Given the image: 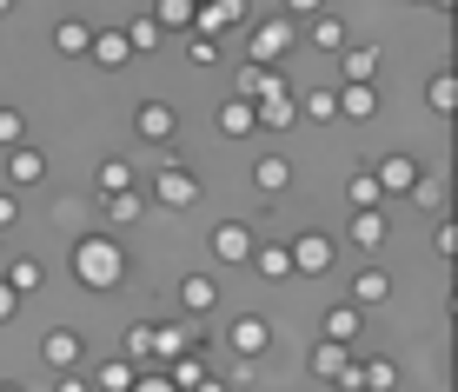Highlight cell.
I'll list each match as a JSON object with an SVG mask.
<instances>
[{
  "instance_id": "1",
  "label": "cell",
  "mask_w": 458,
  "mask_h": 392,
  "mask_svg": "<svg viewBox=\"0 0 458 392\" xmlns=\"http://www.w3.org/2000/svg\"><path fill=\"white\" fill-rule=\"evenodd\" d=\"M73 279H81L87 293H114L126 279V246L114 233H87V240L73 246Z\"/></svg>"
},
{
  "instance_id": "2",
  "label": "cell",
  "mask_w": 458,
  "mask_h": 392,
  "mask_svg": "<svg viewBox=\"0 0 458 392\" xmlns=\"http://www.w3.org/2000/svg\"><path fill=\"white\" fill-rule=\"evenodd\" d=\"M286 47H293V21H286V13L259 21V27H252V67H279V60H286Z\"/></svg>"
},
{
  "instance_id": "3",
  "label": "cell",
  "mask_w": 458,
  "mask_h": 392,
  "mask_svg": "<svg viewBox=\"0 0 458 392\" xmlns=\"http://www.w3.org/2000/svg\"><path fill=\"white\" fill-rule=\"evenodd\" d=\"M153 193H160L166 207H193V200H199L193 166H180V153H173V147H166V166H160V180H153Z\"/></svg>"
},
{
  "instance_id": "4",
  "label": "cell",
  "mask_w": 458,
  "mask_h": 392,
  "mask_svg": "<svg viewBox=\"0 0 458 392\" xmlns=\"http://www.w3.org/2000/svg\"><path fill=\"white\" fill-rule=\"evenodd\" d=\"M133 133H140V140H153V147H166V140L180 133V114H173V100H140Z\"/></svg>"
},
{
  "instance_id": "5",
  "label": "cell",
  "mask_w": 458,
  "mask_h": 392,
  "mask_svg": "<svg viewBox=\"0 0 458 392\" xmlns=\"http://www.w3.org/2000/svg\"><path fill=\"white\" fill-rule=\"evenodd\" d=\"M207 246H213L219 266H240V260H252V226H246V219H219Z\"/></svg>"
},
{
  "instance_id": "6",
  "label": "cell",
  "mask_w": 458,
  "mask_h": 392,
  "mask_svg": "<svg viewBox=\"0 0 458 392\" xmlns=\"http://www.w3.org/2000/svg\"><path fill=\"white\" fill-rule=\"evenodd\" d=\"M312 372H319V379H333L339 392H359V379H352V353H345L339 339H319V346H312Z\"/></svg>"
},
{
  "instance_id": "7",
  "label": "cell",
  "mask_w": 458,
  "mask_h": 392,
  "mask_svg": "<svg viewBox=\"0 0 458 392\" xmlns=\"http://www.w3.org/2000/svg\"><path fill=\"white\" fill-rule=\"evenodd\" d=\"M286 253H293V273H326L339 260V246H333V233H299Z\"/></svg>"
},
{
  "instance_id": "8",
  "label": "cell",
  "mask_w": 458,
  "mask_h": 392,
  "mask_svg": "<svg viewBox=\"0 0 458 392\" xmlns=\"http://www.w3.org/2000/svg\"><path fill=\"white\" fill-rule=\"evenodd\" d=\"M372 180H378V193H412V186L425 180L419 174V160H405V153H386V160H372Z\"/></svg>"
},
{
  "instance_id": "9",
  "label": "cell",
  "mask_w": 458,
  "mask_h": 392,
  "mask_svg": "<svg viewBox=\"0 0 458 392\" xmlns=\"http://www.w3.org/2000/svg\"><path fill=\"white\" fill-rule=\"evenodd\" d=\"M246 21V0H199L193 7V34H226V27H240Z\"/></svg>"
},
{
  "instance_id": "10",
  "label": "cell",
  "mask_w": 458,
  "mask_h": 392,
  "mask_svg": "<svg viewBox=\"0 0 458 392\" xmlns=\"http://www.w3.org/2000/svg\"><path fill=\"white\" fill-rule=\"evenodd\" d=\"M386 240H392V219L378 207H352V246H359V253H378Z\"/></svg>"
},
{
  "instance_id": "11",
  "label": "cell",
  "mask_w": 458,
  "mask_h": 392,
  "mask_svg": "<svg viewBox=\"0 0 458 392\" xmlns=\"http://www.w3.org/2000/svg\"><path fill=\"white\" fill-rule=\"evenodd\" d=\"M252 120L266 133H286V127H299V100L293 93H266V100H252Z\"/></svg>"
},
{
  "instance_id": "12",
  "label": "cell",
  "mask_w": 458,
  "mask_h": 392,
  "mask_svg": "<svg viewBox=\"0 0 458 392\" xmlns=\"http://www.w3.org/2000/svg\"><path fill=\"white\" fill-rule=\"evenodd\" d=\"M40 359L54 372H73V366H81V333H73V326H54V333L40 339Z\"/></svg>"
},
{
  "instance_id": "13",
  "label": "cell",
  "mask_w": 458,
  "mask_h": 392,
  "mask_svg": "<svg viewBox=\"0 0 458 392\" xmlns=\"http://www.w3.org/2000/svg\"><path fill=\"white\" fill-rule=\"evenodd\" d=\"M266 346H273V326H266L259 312H240V320H233V353H240V359H259Z\"/></svg>"
},
{
  "instance_id": "14",
  "label": "cell",
  "mask_w": 458,
  "mask_h": 392,
  "mask_svg": "<svg viewBox=\"0 0 458 392\" xmlns=\"http://www.w3.org/2000/svg\"><path fill=\"white\" fill-rule=\"evenodd\" d=\"M266 93H293L286 73H279V67H252V60H246V67H240V93H233V100H266Z\"/></svg>"
},
{
  "instance_id": "15",
  "label": "cell",
  "mask_w": 458,
  "mask_h": 392,
  "mask_svg": "<svg viewBox=\"0 0 458 392\" xmlns=\"http://www.w3.org/2000/svg\"><path fill=\"white\" fill-rule=\"evenodd\" d=\"M87 60H93V67H126V60H133V47H126L120 27H106V34L87 40Z\"/></svg>"
},
{
  "instance_id": "16",
  "label": "cell",
  "mask_w": 458,
  "mask_h": 392,
  "mask_svg": "<svg viewBox=\"0 0 458 392\" xmlns=\"http://www.w3.org/2000/svg\"><path fill=\"white\" fill-rule=\"evenodd\" d=\"M7 174H13V193H21V186H40V180H47V153L7 147Z\"/></svg>"
},
{
  "instance_id": "17",
  "label": "cell",
  "mask_w": 458,
  "mask_h": 392,
  "mask_svg": "<svg viewBox=\"0 0 458 392\" xmlns=\"http://www.w3.org/2000/svg\"><path fill=\"white\" fill-rule=\"evenodd\" d=\"M207 372H213V366H207V346H193V353H180V359H166V379H173V386H180V392H193L199 379H207Z\"/></svg>"
},
{
  "instance_id": "18",
  "label": "cell",
  "mask_w": 458,
  "mask_h": 392,
  "mask_svg": "<svg viewBox=\"0 0 458 392\" xmlns=\"http://www.w3.org/2000/svg\"><path fill=\"white\" fill-rule=\"evenodd\" d=\"M339 114H345V120H372V114H378V87L345 81V87H339Z\"/></svg>"
},
{
  "instance_id": "19",
  "label": "cell",
  "mask_w": 458,
  "mask_h": 392,
  "mask_svg": "<svg viewBox=\"0 0 458 392\" xmlns=\"http://www.w3.org/2000/svg\"><path fill=\"white\" fill-rule=\"evenodd\" d=\"M180 306H186V312H213V306H219L213 273H186V279H180Z\"/></svg>"
},
{
  "instance_id": "20",
  "label": "cell",
  "mask_w": 458,
  "mask_h": 392,
  "mask_svg": "<svg viewBox=\"0 0 458 392\" xmlns=\"http://www.w3.org/2000/svg\"><path fill=\"white\" fill-rule=\"evenodd\" d=\"M252 186H259V193H286V186H293L286 153H259V166H252Z\"/></svg>"
},
{
  "instance_id": "21",
  "label": "cell",
  "mask_w": 458,
  "mask_h": 392,
  "mask_svg": "<svg viewBox=\"0 0 458 392\" xmlns=\"http://www.w3.org/2000/svg\"><path fill=\"white\" fill-rule=\"evenodd\" d=\"M392 300V279H386V266H366V273L352 279V306H386Z\"/></svg>"
},
{
  "instance_id": "22",
  "label": "cell",
  "mask_w": 458,
  "mask_h": 392,
  "mask_svg": "<svg viewBox=\"0 0 458 392\" xmlns=\"http://www.w3.org/2000/svg\"><path fill=\"white\" fill-rule=\"evenodd\" d=\"M160 34H193V0H153Z\"/></svg>"
},
{
  "instance_id": "23",
  "label": "cell",
  "mask_w": 458,
  "mask_h": 392,
  "mask_svg": "<svg viewBox=\"0 0 458 392\" xmlns=\"http://www.w3.org/2000/svg\"><path fill=\"white\" fill-rule=\"evenodd\" d=\"M352 379H359V392H392L399 386V366L392 359H366V366H352Z\"/></svg>"
},
{
  "instance_id": "24",
  "label": "cell",
  "mask_w": 458,
  "mask_h": 392,
  "mask_svg": "<svg viewBox=\"0 0 458 392\" xmlns=\"http://www.w3.org/2000/svg\"><path fill=\"white\" fill-rule=\"evenodd\" d=\"M252 273L259 279H293V253L286 246H252Z\"/></svg>"
},
{
  "instance_id": "25",
  "label": "cell",
  "mask_w": 458,
  "mask_h": 392,
  "mask_svg": "<svg viewBox=\"0 0 458 392\" xmlns=\"http://www.w3.org/2000/svg\"><path fill=\"white\" fill-rule=\"evenodd\" d=\"M199 339L186 333V326H153V359H180V353H193Z\"/></svg>"
},
{
  "instance_id": "26",
  "label": "cell",
  "mask_w": 458,
  "mask_h": 392,
  "mask_svg": "<svg viewBox=\"0 0 458 392\" xmlns=\"http://www.w3.org/2000/svg\"><path fill=\"white\" fill-rule=\"evenodd\" d=\"M359 326H366V306H333L326 312V339H339V346L359 339Z\"/></svg>"
},
{
  "instance_id": "27",
  "label": "cell",
  "mask_w": 458,
  "mask_h": 392,
  "mask_svg": "<svg viewBox=\"0 0 458 392\" xmlns=\"http://www.w3.org/2000/svg\"><path fill=\"white\" fill-rule=\"evenodd\" d=\"M339 54H345V81H378V47H339Z\"/></svg>"
},
{
  "instance_id": "28",
  "label": "cell",
  "mask_w": 458,
  "mask_h": 392,
  "mask_svg": "<svg viewBox=\"0 0 458 392\" xmlns=\"http://www.w3.org/2000/svg\"><path fill=\"white\" fill-rule=\"evenodd\" d=\"M120 34H126L133 54H160V47H166V34H160V21H153V13H147V21H133V27H120Z\"/></svg>"
},
{
  "instance_id": "29",
  "label": "cell",
  "mask_w": 458,
  "mask_h": 392,
  "mask_svg": "<svg viewBox=\"0 0 458 392\" xmlns=\"http://www.w3.org/2000/svg\"><path fill=\"white\" fill-rule=\"evenodd\" d=\"M259 120H252V100H226L219 107V133H233V140H246Z\"/></svg>"
},
{
  "instance_id": "30",
  "label": "cell",
  "mask_w": 458,
  "mask_h": 392,
  "mask_svg": "<svg viewBox=\"0 0 458 392\" xmlns=\"http://www.w3.org/2000/svg\"><path fill=\"white\" fill-rule=\"evenodd\" d=\"M378 200H386V193H378V180H372V166H359V174H352V180H345V207H378Z\"/></svg>"
},
{
  "instance_id": "31",
  "label": "cell",
  "mask_w": 458,
  "mask_h": 392,
  "mask_svg": "<svg viewBox=\"0 0 458 392\" xmlns=\"http://www.w3.org/2000/svg\"><path fill=\"white\" fill-rule=\"evenodd\" d=\"M87 40H93L87 21H60V27H54V47H60V54H73V60L87 54Z\"/></svg>"
},
{
  "instance_id": "32",
  "label": "cell",
  "mask_w": 458,
  "mask_h": 392,
  "mask_svg": "<svg viewBox=\"0 0 458 392\" xmlns=\"http://www.w3.org/2000/svg\"><path fill=\"white\" fill-rule=\"evenodd\" d=\"M93 180H100V200L106 193H133V166H126V160H100V174H93Z\"/></svg>"
},
{
  "instance_id": "33",
  "label": "cell",
  "mask_w": 458,
  "mask_h": 392,
  "mask_svg": "<svg viewBox=\"0 0 458 392\" xmlns=\"http://www.w3.org/2000/svg\"><path fill=\"white\" fill-rule=\"evenodd\" d=\"M425 100H432L438 114H452V107H458V73H452V67H445V73H432V87H425Z\"/></svg>"
},
{
  "instance_id": "34",
  "label": "cell",
  "mask_w": 458,
  "mask_h": 392,
  "mask_svg": "<svg viewBox=\"0 0 458 392\" xmlns=\"http://www.w3.org/2000/svg\"><path fill=\"white\" fill-rule=\"evenodd\" d=\"M140 207H147L140 193H106V200H100V213L114 219V226H126V219H140Z\"/></svg>"
},
{
  "instance_id": "35",
  "label": "cell",
  "mask_w": 458,
  "mask_h": 392,
  "mask_svg": "<svg viewBox=\"0 0 458 392\" xmlns=\"http://www.w3.org/2000/svg\"><path fill=\"white\" fill-rule=\"evenodd\" d=\"M312 47H319V54H339V47H345V27L333 21V13H319V21H312Z\"/></svg>"
},
{
  "instance_id": "36",
  "label": "cell",
  "mask_w": 458,
  "mask_h": 392,
  "mask_svg": "<svg viewBox=\"0 0 458 392\" xmlns=\"http://www.w3.org/2000/svg\"><path fill=\"white\" fill-rule=\"evenodd\" d=\"M40 279H47V273H40V260H13L7 286H13V293H21V300H27V293H40Z\"/></svg>"
},
{
  "instance_id": "37",
  "label": "cell",
  "mask_w": 458,
  "mask_h": 392,
  "mask_svg": "<svg viewBox=\"0 0 458 392\" xmlns=\"http://www.w3.org/2000/svg\"><path fill=\"white\" fill-rule=\"evenodd\" d=\"M133 359H106V366H100V392H126V386H133Z\"/></svg>"
},
{
  "instance_id": "38",
  "label": "cell",
  "mask_w": 458,
  "mask_h": 392,
  "mask_svg": "<svg viewBox=\"0 0 458 392\" xmlns=\"http://www.w3.org/2000/svg\"><path fill=\"white\" fill-rule=\"evenodd\" d=\"M186 40V60H193V67H219V40L213 34H180Z\"/></svg>"
},
{
  "instance_id": "39",
  "label": "cell",
  "mask_w": 458,
  "mask_h": 392,
  "mask_svg": "<svg viewBox=\"0 0 458 392\" xmlns=\"http://www.w3.org/2000/svg\"><path fill=\"white\" fill-rule=\"evenodd\" d=\"M299 120H339V93H306V100H299Z\"/></svg>"
},
{
  "instance_id": "40",
  "label": "cell",
  "mask_w": 458,
  "mask_h": 392,
  "mask_svg": "<svg viewBox=\"0 0 458 392\" xmlns=\"http://www.w3.org/2000/svg\"><path fill=\"white\" fill-rule=\"evenodd\" d=\"M21 133H27V120L13 107H0V147H21Z\"/></svg>"
},
{
  "instance_id": "41",
  "label": "cell",
  "mask_w": 458,
  "mask_h": 392,
  "mask_svg": "<svg viewBox=\"0 0 458 392\" xmlns=\"http://www.w3.org/2000/svg\"><path fill=\"white\" fill-rule=\"evenodd\" d=\"M126 359H153V326H133V333H126Z\"/></svg>"
},
{
  "instance_id": "42",
  "label": "cell",
  "mask_w": 458,
  "mask_h": 392,
  "mask_svg": "<svg viewBox=\"0 0 458 392\" xmlns=\"http://www.w3.org/2000/svg\"><path fill=\"white\" fill-rule=\"evenodd\" d=\"M126 392H180V386H173L166 372H133V386H126Z\"/></svg>"
},
{
  "instance_id": "43",
  "label": "cell",
  "mask_w": 458,
  "mask_h": 392,
  "mask_svg": "<svg viewBox=\"0 0 458 392\" xmlns=\"http://www.w3.org/2000/svg\"><path fill=\"white\" fill-rule=\"evenodd\" d=\"M13 312H21V293H13V286H7V279H0V326H7V320H13Z\"/></svg>"
},
{
  "instance_id": "44",
  "label": "cell",
  "mask_w": 458,
  "mask_h": 392,
  "mask_svg": "<svg viewBox=\"0 0 458 392\" xmlns=\"http://www.w3.org/2000/svg\"><path fill=\"white\" fill-rule=\"evenodd\" d=\"M13 219H21V193L7 186V193H0V226H13Z\"/></svg>"
},
{
  "instance_id": "45",
  "label": "cell",
  "mask_w": 458,
  "mask_h": 392,
  "mask_svg": "<svg viewBox=\"0 0 458 392\" xmlns=\"http://www.w3.org/2000/svg\"><path fill=\"white\" fill-rule=\"evenodd\" d=\"M54 392H87V379L81 372H54Z\"/></svg>"
},
{
  "instance_id": "46",
  "label": "cell",
  "mask_w": 458,
  "mask_h": 392,
  "mask_svg": "<svg viewBox=\"0 0 458 392\" xmlns=\"http://www.w3.org/2000/svg\"><path fill=\"white\" fill-rule=\"evenodd\" d=\"M293 13H326V0H286Z\"/></svg>"
},
{
  "instance_id": "47",
  "label": "cell",
  "mask_w": 458,
  "mask_h": 392,
  "mask_svg": "<svg viewBox=\"0 0 458 392\" xmlns=\"http://www.w3.org/2000/svg\"><path fill=\"white\" fill-rule=\"evenodd\" d=\"M193 392H233V386H226V379H213V372H207V379H199Z\"/></svg>"
},
{
  "instance_id": "48",
  "label": "cell",
  "mask_w": 458,
  "mask_h": 392,
  "mask_svg": "<svg viewBox=\"0 0 458 392\" xmlns=\"http://www.w3.org/2000/svg\"><path fill=\"white\" fill-rule=\"evenodd\" d=\"M7 13H13V0H0V21H7Z\"/></svg>"
},
{
  "instance_id": "49",
  "label": "cell",
  "mask_w": 458,
  "mask_h": 392,
  "mask_svg": "<svg viewBox=\"0 0 458 392\" xmlns=\"http://www.w3.org/2000/svg\"><path fill=\"white\" fill-rule=\"evenodd\" d=\"M0 392H21V386H0Z\"/></svg>"
},
{
  "instance_id": "50",
  "label": "cell",
  "mask_w": 458,
  "mask_h": 392,
  "mask_svg": "<svg viewBox=\"0 0 458 392\" xmlns=\"http://www.w3.org/2000/svg\"><path fill=\"white\" fill-rule=\"evenodd\" d=\"M193 7H199V0H193Z\"/></svg>"
}]
</instances>
